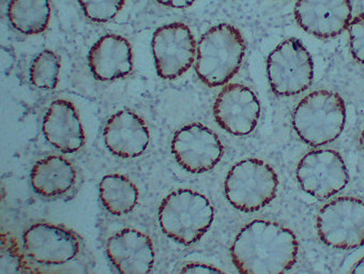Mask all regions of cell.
<instances>
[{
	"label": "cell",
	"instance_id": "cell-1",
	"mask_svg": "<svg viewBox=\"0 0 364 274\" xmlns=\"http://www.w3.org/2000/svg\"><path fill=\"white\" fill-rule=\"evenodd\" d=\"M298 248L293 231L278 223L256 220L241 229L230 254L240 273L280 274L294 267Z\"/></svg>",
	"mask_w": 364,
	"mask_h": 274
},
{
	"label": "cell",
	"instance_id": "cell-2",
	"mask_svg": "<svg viewBox=\"0 0 364 274\" xmlns=\"http://www.w3.org/2000/svg\"><path fill=\"white\" fill-rule=\"evenodd\" d=\"M245 54L240 31L230 24L217 25L198 42L196 73L209 87L225 85L238 72Z\"/></svg>",
	"mask_w": 364,
	"mask_h": 274
},
{
	"label": "cell",
	"instance_id": "cell-3",
	"mask_svg": "<svg viewBox=\"0 0 364 274\" xmlns=\"http://www.w3.org/2000/svg\"><path fill=\"white\" fill-rule=\"evenodd\" d=\"M213 208L202 194L192 190H177L169 194L159 209L163 233L179 243H196L210 229Z\"/></svg>",
	"mask_w": 364,
	"mask_h": 274
},
{
	"label": "cell",
	"instance_id": "cell-4",
	"mask_svg": "<svg viewBox=\"0 0 364 274\" xmlns=\"http://www.w3.org/2000/svg\"><path fill=\"white\" fill-rule=\"evenodd\" d=\"M346 120L343 99L334 92L318 90L300 101L293 114L298 136L311 146H323L340 136Z\"/></svg>",
	"mask_w": 364,
	"mask_h": 274
},
{
	"label": "cell",
	"instance_id": "cell-5",
	"mask_svg": "<svg viewBox=\"0 0 364 274\" xmlns=\"http://www.w3.org/2000/svg\"><path fill=\"white\" fill-rule=\"evenodd\" d=\"M279 180L272 168L257 159L243 160L232 166L225 179V195L236 209L253 212L270 204Z\"/></svg>",
	"mask_w": 364,
	"mask_h": 274
},
{
	"label": "cell",
	"instance_id": "cell-6",
	"mask_svg": "<svg viewBox=\"0 0 364 274\" xmlns=\"http://www.w3.org/2000/svg\"><path fill=\"white\" fill-rule=\"evenodd\" d=\"M267 75L271 89L278 96L301 94L314 77L312 57L299 40H287L269 55Z\"/></svg>",
	"mask_w": 364,
	"mask_h": 274
},
{
	"label": "cell",
	"instance_id": "cell-7",
	"mask_svg": "<svg viewBox=\"0 0 364 274\" xmlns=\"http://www.w3.org/2000/svg\"><path fill=\"white\" fill-rule=\"evenodd\" d=\"M317 231L321 241L331 248L364 246V202L340 197L328 202L317 217Z\"/></svg>",
	"mask_w": 364,
	"mask_h": 274
},
{
	"label": "cell",
	"instance_id": "cell-8",
	"mask_svg": "<svg viewBox=\"0 0 364 274\" xmlns=\"http://www.w3.org/2000/svg\"><path fill=\"white\" fill-rule=\"evenodd\" d=\"M151 46L156 73L162 79H178L193 65L196 43L187 25L171 23L160 27L154 33Z\"/></svg>",
	"mask_w": 364,
	"mask_h": 274
},
{
	"label": "cell",
	"instance_id": "cell-9",
	"mask_svg": "<svg viewBox=\"0 0 364 274\" xmlns=\"http://www.w3.org/2000/svg\"><path fill=\"white\" fill-rule=\"evenodd\" d=\"M297 179L304 191L326 199L342 191L348 183V170L336 151L323 149L306 153L297 168Z\"/></svg>",
	"mask_w": 364,
	"mask_h": 274
},
{
	"label": "cell",
	"instance_id": "cell-10",
	"mask_svg": "<svg viewBox=\"0 0 364 274\" xmlns=\"http://www.w3.org/2000/svg\"><path fill=\"white\" fill-rule=\"evenodd\" d=\"M171 151L182 168L193 174H202L219 163L224 148L213 131L203 124H193L176 132Z\"/></svg>",
	"mask_w": 364,
	"mask_h": 274
},
{
	"label": "cell",
	"instance_id": "cell-11",
	"mask_svg": "<svg viewBox=\"0 0 364 274\" xmlns=\"http://www.w3.org/2000/svg\"><path fill=\"white\" fill-rule=\"evenodd\" d=\"M218 124L237 136L250 134L257 126L260 104L250 88L230 84L220 92L213 106Z\"/></svg>",
	"mask_w": 364,
	"mask_h": 274
},
{
	"label": "cell",
	"instance_id": "cell-12",
	"mask_svg": "<svg viewBox=\"0 0 364 274\" xmlns=\"http://www.w3.org/2000/svg\"><path fill=\"white\" fill-rule=\"evenodd\" d=\"M23 242L26 254L42 265H63L80 251V242L72 231L48 223L29 227Z\"/></svg>",
	"mask_w": 364,
	"mask_h": 274
},
{
	"label": "cell",
	"instance_id": "cell-13",
	"mask_svg": "<svg viewBox=\"0 0 364 274\" xmlns=\"http://www.w3.org/2000/svg\"><path fill=\"white\" fill-rule=\"evenodd\" d=\"M350 0H297L295 18L302 29L319 38L342 33L350 24Z\"/></svg>",
	"mask_w": 364,
	"mask_h": 274
},
{
	"label": "cell",
	"instance_id": "cell-14",
	"mask_svg": "<svg viewBox=\"0 0 364 274\" xmlns=\"http://www.w3.org/2000/svg\"><path fill=\"white\" fill-rule=\"evenodd\" d=\"M107 254L122 274L149 273L154 268V244L147 235L136 229H124L112 236L107 240Z\"/></svg>",
	"mask_w": 364,
	"mask_h": 274
},
{
	"label": "cell",
	"instance_id": "cell-15",
	"mask_svg": "<svg viewBox=\"0 0 364 274\" xmlns=\"http://www.w3.org/2000/svg\"><path fill=\"white\" fill-rule=\"evenodd\" d=\"M103 136L107 148L124 159L143 155L150 141L145 122L130 111H120L112 116L105 126Z\"/></svg>",
	"mask_w": 364,
	"mask_h": 274
},
{
	"label": "cell",
	"instance_id": "cell-16",
	"mask_svg": "<svg viewBox=\"0 0 364 274\" xmlns=\"http://www.w3.org/2000/svg\"><path fill=\"white\" fill-rule=\"evenodd\" d=\"M42 131L46 141L61 153H76L84 145L82 122L69 101L56 100L50 104L44 115Z\"/></svg>",
	"mask_w": 364,
	"mask_h": 274
},
{
	"label": "cell",
	"instance_id": "cell-17",
	"mask_svg": "<svg viewBox=\"0 0 364 274\" xmlns=\"http://www.w3.org/2000/svg\"><path fill=\"white\" fill-rule=\"evenodd\" d=\"M88 65L95 79L114 81L132 71V48L128 40L117 35H103L88 54Z\"/></svg>",
	"mask_w": 364,
	"mask_h": 274
},
{
	"label": "cell",
	"instance_id": "cell-18",
	"mask_svg": "<svg viewBox=\"0 0 364 274\" xmlns=\"http://www.w3.org/2000/svg\"><path fill=\"white\" fill-rule=\"evenodd\" d=\"M76 172L68 160L48 157L40 160L31 174V187L44 197L63 195L75 185Z\"/></svg>",
	"mask_w": 364,
	"mask_h": 274
},
{
	"label": "cell",
	"instance_id": "cell-19",
	"mask_svg": "<svg viewBox=\"0 0 364 274\" xmlns=\"http://www.w3.org/2000/svg\"><path fill=\"white\" fill-rule=\"evenodd\" d=\"M101 202L107 212L113 216L130 214L139 202L136 185L122 175H109L99 185Z\"/></svg>",
	"mask_w": 364,
	"mask_h": 274
},
{
	"label": "cell",
	"instance_id": "cell-20",
	"mask_svg": "<svg viewBox=\"0 0 364 274\" xmlns=\"http://www.w3.org/2000/svg\"><path fill=\"white\" fill-rule=\"evenodd\" d=\"M50 16L48 0H11L8 6L10 23L25 35H37L46 31Z\"/></svg>",
	"mask_w": 364,
	"mask_h": 274
},
{
	"label": "cell",
	"instance_id": "cell-21",
	"mask_svg": "<svg viewBox=\"0 0 364 274\" xmlns=\"http://www.w3.org/2000/svg\"><path fill=\"white\" fill-rule=\"evenodd\" d=\"M60 72V60L52 50H43L33 60L29 70L31 84L39 89L56 88Z\"/></svg>",
	"mask_w": 364,
	"mask_h": 274
},
{
	"label": "cell",
	"instance_id": "cell-22",
	"mask_svg": "<svg viewBox=\"0 0 364 274\" xmlns=\"http://www.w3.org/2000/svg\"><path fill=\"white\" fill-rule=\"evenodd\" d=\"M85 16L98 23L113 20L124 7L126 0H77Z\"/></svg>",
	"mask_w": 364,
	"mask_h": 274
},
{
	"label": "cell",
	"instance_id": "cell-23",
	"mask_svg": "<svg viewBox=\"0 0 364 274\" xmlns=\"http://www.w3.org/2000/svg\"><path fill=\"white\" fill-rule=\"evenodd\" d=\"M348 33L351 54L364 65V11L349 24Z\"/></svg>",
	"mask_w": 364,
	"mask_h": 274
},
{
	"label": "cell",
	"instance_id": "cell-24",
	"mask_svg": "<svg viewBox=\"0 0 364 274\" xmlns=\"http://www.w3.org/2000/svg\"><path fill=\"white\" fill-rule=\"evenodd\" d=\"M1 248V273H12L18 271L16 268L20 265V257L14 250L11 243L7 239L3 240Z\"/></svg>",
	"mask_w": 364,
	"mask_h": 274
},
{
	"label": "cell",
	"instance_id": "cell-25",
	"mask_svg": "<svg viewBox=\"0 0 364 274\" xmlns=\"http://www.w3.org/2000/svg\"><path fill=\"white\" fill-rule=\"evenodd\" d=\"M182 273H222V270L215 265L202 263H191L182 268Z\"/></svg>",
	"mask_w": 364,
	"mask_h": 274
},
{
	"label": "cell",
	"instance_id": "cell-26",
	"mask_svg": "<svg viewBox=\"0 0 364 274\" xmlns=\"http://www.w3.org/2000/svg\"><path fill=\"white\" fill-rule=\"evenodd\" d=\"M161 5L166 7L175 8V9H185L193 5L196 0H156Z\"/></svg>",
	"mask_w": 364,
	"mask_h": 274
},
{
	"label": "cell",
	"instance_id": "cell-27",
	"mask_svg": "<svg viewBox=\"0 0 364 274\" xmlns=\"http://www.w3.org/2000/svg\"><path fill=\"white\" fill-rule=\"evenodd\" d=\"M351 272L353 273H364V257L355 265Z\"/></svg>",
	"mask_w": 364,
	"mask_h": 274
},
{
	"label": "cell",
	"instance_id": "cell-28",
	"mask_svg": "<svg viewBox=\"0 0 364 274\" xmlns=\"http://www.w3.org/2000/svg\"><path fill=\"white\" fill-rule=\"evenodd\" d=\"M361 145L364 149V130H363V132H362V135H361Z\"/></svg>",
	"mask_w": 364,
	"mask_h": 274
}]
</instances>
